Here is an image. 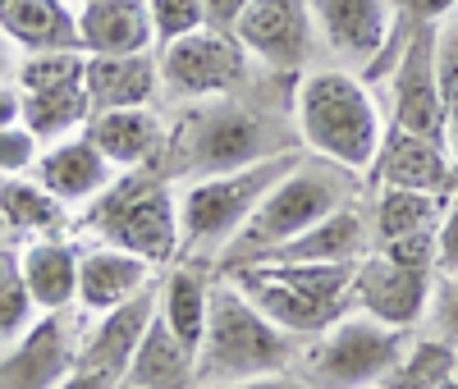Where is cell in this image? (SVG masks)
<instances>
[{"mask_svg":"<svg viewBox=\"0 0 458 389\" xmlns=\"http://www.w3.org/2000/svg\"><path fill=\"white\" fill-rule=\"evenodd\" d=\"M293 83L298 78L289 73L257 69L243 92L174 106L161 170L183 183L216 170H239L280 151H302L293 133Z\"/></svg>","mask_w":458,"mask_h":389,"instance_id":"6da1fadb","label":"cell"},{"mask_svg":"<svg viewBox=\"0 0 458 389\" xmlns=\"http://www.w3.org/2000/svg\"><path fill=\"white\" fill-rule=\"evenodd\" d=\"M293 133L308 156L349 165L367 179L386 138V106L358 69L312 64L293 83Z\"/></svg>","mask_w":458,"mask_h":389,"instance_id":"7a4b0ae2","label":"cell"},{"mask_svg":"<svg viewBox=\"0 0 458 389\" xmlns=\"http://www.w3.org/2000/svg\"><path fill=\"white\" fill-rule=\"evenodd\" d=\"M367 192V179L349 165H335L321 161V156L302 151L298 161L276 179V188L261 198V207L252 211V220L234 233V243L225 248L216 275L225 270H239V266H257V261H271L284 243H293L302 229H312L317 220H326L330 211L358 202Z\"/></svg>","mask_w":458,"mask_h":389,"instance_id":"3957f363","label":"cell"},{"mask_svg":"<svg viewBox=\"0 0 458 389\" xmlns=\"http://www.w3.org/2000/svg\"><path fill=\"white\" fill-rule=\"evenodd\" d=\"M83 243L124 248L157 270L179 261V183L161 165L120 170L88 207L73 216Z\"/></svg>","mask_w":458,"mask_h":389,"instance_id":"277c9868","label":"cell"},{"mask_svg":"<svg viewBox=\"0 0 458 389\" xmlns=\"http://www.w3.org/2000/svg\"><path fill=\"white\" fill-rule=\"evenodd\" d=\"M302 151H280L266 161L239 165V170H216L179 183V261H193L216 270L234 233L252 220L261 198L276 188V179L298 161Z\"/></svg>","mask_w":458,"mask_h":389,"instance_id":"5b68a950","label":"cell"},{"mask_svg":"<svg viewBox=\"0 0 458 389\" xmlns=\"http://www.w3.org/2000/svg\"><path fill=\"white\" fill-rule=\"evenodd\" d=\"M298 348H302L298 334L280 330L229 275H216L211 317H207V330L198 343V385H225V380H248V376H266V371H289L298 362Z\"/></svg>","mask_w":458,"mask_h":389,"instance_id":"8992f818","label":"cell"},{"mask_svg":"<svg viewBox=\"0 0 458 389\" xmlns=\"http://www.w3.org/2000/svg\"><path fill=\"white\" fill-rule=\"evenodd\" d=\"M412 334L417 330H394L362 317V311H344L321 334L302 339L293 371L312 389H376L386 385Z\"/></svg>","mask_w":458,"mask_h":389,"instance_id":"52a82bcc","label":"cell"},{"mask_svg":"<svg viewBox=\"0 0 458 389\" xmlns=\"http://www.w3.org/2000/svg\"><path fill=\"white\" fill-rule=\"evenodd\" d=\"M157 64H161V101L170 110L243 92L257 78V64L239 47V37L229 28H211V23L157 47Z\"/></svg>","mask_w":458,"mask_h":389,"instance_id":"ba28073f","label":"cell"},{"mask_svg":"<svg viewBox=\"0 0 458 389\" xmlns=\"http://www.w3.org/2000/svg\"><path fill=\"white\" fill-rule=\"evenodd\" d=\"M436 28L440 23H417L403 32L394 51V64L380 73L376 97L386 106V124L445 138V97H440V64H436Z\"/></svg>","mask_w":458,"mask_h":389,"instance_id":"9c48e42d","label":"cell"},{"mask_svg":"<svg viewBox=\"0 0 458 389\" xmlns=\"http://www.w3.org/2000/svg\"><path fill=\"white\" fill-rule=\"evenodd\" d=\"M229 32L239 37L248 60L266 73L298 78L326 55L308 0H248V10L234 19Z\"/></svg>","mask_w":458,"mask_h":389,"instance_id":"30bf717a","label":"cell"},{"mask_svg":"<svg viewBox=\"0 0 458 389\" xmlns=\"http://www.w3.org/2000/svg\"><path fill=\"white\" fill-rule=\"evenodd\" d=\"M431 270H412L399 266L386 252H367L353 266V284H349V311L394 326V330H417L427 317V298H431Z\"/></svg>","mask_w":458,"mask_h":389,"instance_id":"8fae6325","label":"cell"},{"mask_svg":"<svg viewBox=\"0 0 458 389\" xmlns=\"http://www.w3.org/2000/svg\"><path fill=\"white\" fill-rule=\"evenodd\" d=\"M308 10L317 19L326 60L358 73H367L399 32L390 0H308Z\"/></svg>","mask_w":458,"mask_h":389,"instance_id":"7c38bea8","label":"cell"},{"mask_svg":"<svg viewBox=\"0 0 458 389\" xmlns=\"http://www.w3.org/2000/svg\"><path fill=\"white\" fill-rule=\"evenodd\" d=\"M367 188H422V192H454L458 161L445 138L408 133L386 124V138L376 147V161L367 170Z\"/></svg>","mask_w":458,"mask_h":389,"instance_id":"4fadbf2b","label":"cell"},{"mask_svg":"<svg viewBox=\"0 0 458 389\" xmlns=\"http://www.w3.org/2000/svg\"><path fill=\"white\" fill-rule=\"evenodd\" d=\"M79 321L73 311L37 317L32 330L0 353V389H55L60 376L79 362Z\"/></svg>","mask_w":458,"mask_h":389,"instance_id":"5bb4252c","label":"cell"},{"mask_svg":"<svg viewBox=\"0 0 458 389\" xmlns=\"http://www.w3.org/2000/svg\"><path fill=\"white\" fill-rule=\"evenodd\" d=\"M97 151L114 170H138V165H161L170 114L161 106H114V110H92L83 129Z\"/></svg>","mask_w":458,"mask_h":389,"instance_id":"9a60e30c","label":"cell"},{"mask_svg":"<svg viewBox=\"0 0 458 389\" xmlns=\"http://www.w3.org/2000/svg\"><path fill=\"white\" fill-rule=\"evenodd\" d=\"M79 257L83 239L79 233H42L19 248V270L32 293V307L51 317V311H79Z\"/></svg>","mask_w":458,"mask_h":389,"instance_id":"2e32d148","label":"cell"},{"mask_svg":"<svg viewBox=\"0 0 458 389\" xmlns=\"http://www.w3.org/2000/svg\"><path fill=\"white\" fill-rule=\"evenodd\" d=\"M157 280H161V270L151 261H142L124 248H110V243H83V257H79V311L83 317H101V311L147 293Z\"/></svg>","mask_w":458,"mask_h":389,"instance_id":"e0dca14e","label":"cell"},{"mask_svg":"<svg viewBox=\"0 0 458 389\" xmlns=\"http://www.w3.org/2000/svg\"><path fill=\"white\" fill-rule=\"evenodd\" d=\"M151 317H157V284L138 298H129V302H120V307L101 311V317H88V326L79 330V362L110 371L120 380L129 371V358L138 353Z\"/></svg>","mask_w":458,"mask_h":389,"instance_id":"ac0fdd59","label":"cell"},{"mask_svg":"<svg viewBox=\"0 0 458 389\" xmlns=\"http://www.w3.org/2000/svg\"><path fill=\"white\" fill-rule=\"evenodd\" d=\"M32 174L42 179L69 211H79V207H88L120 170H114L106 156L97 151V142H92L88 133H73V138L47 142L42 156H37V170H32Z\"/></svg>","mask_w":458,"mask_h":389,"instance_id":"d6986e66","label":"cell"},{"mask_svg":"<svg viewBox=\"0 0 458 389\" xmlns=\"http://www.w3.org/2000/svg\"><path fill=\"white\" fill-rule=\"evenodd\" d=\"M225 275L234 280L280 330H289V334H298V339H312V334H321L330 321L344 317L339 307H326V302H317L312 293H302V289H293L289 280H280L271 266H239V270H225Z\"/></svg>","mask_w":458,"mask_h":389,"instance_id":"ffe728a7","label":"cell"},{"mask_svg":"<svg viewBox=\"0 0 458 389\" xmlns=\"http://www.w3.org/2000/svg\"><path fill=\"white\" fill-rule=\"evenodd\" d=\"M79 47L88 55L157 51L147 0H88V5H79Z\"/></svg>","mask_w":458,"mask_h":389,"instance_id":"44dd1931","label":"cell"},{"mask_svg":"<svg viewBox=\"0 0 458 389\" xmlns=\"http://www.w3.org/2000/svg\"><path fill=\"white\" fill-rule=\"evenodd\" d=\"M83 88L92 97V110L161 106V64H157V51H138V55H88Z\"/></svg>","mask_w":458,"mask_h":389,"instance_id":"7402d4cb","label":"cell"},{"mask_svg":"<svg viewBox=\"0 0 458 389\" xmlns=\"http://www.w3.org/2000/svg\"><path fill=\"white\" fill-rule=\"evenodd\" d=\"M367 198V192H362ZM349 202L330 211L326 220H317L312 229H302L293 243H284L271 261H335V266H353L371 252V224H367V207Z\"/></svg>","mask_w":458,"mask_h":389,"instance_id":"603a6c76","label":"cell"},{"mask_svg":"<svg viewBox=\"0 0 458 389\" xmlns=\"http://www.w3.org/2000/svg\"><path fill=\"white\" fill-rule=\"evenodd\" d=\"M211 289H216V270L207 266H193V261H174L161 270L157 280V311L161 321L193 348L202 343V330H207V317H211Z\"/></svg>","mask_w":458,"mask_h":389,"instance_id":"cb8c5ba5","label":"cell"},{"mask_svg":"<svg viewBox=\"0 0 458 389\" xmlns=\"http://www.w3.org/2000/svg\"><path fill=\"white\" fill-rule=\"evenodd\" d=\"M0 32L19 47V55L69 51L79 47V10L69 0H0Z\"/></svg>","mask_w":458,"mask_h":389,"instance_id":"d4e9b609","label":"cell"},{"mask_svg":"<svg viewBox=\"0 0 458 389\" xmlns=\"http://www.w3.org/2000/svg\"><path fill=\"white\" fill-rule=\"evenodd\" d=\"M138 389H193L198 385V353L188 348L165 321L161 311L151 317L138 353L129 358V371L120 376Z\"/></svg>","mask_w":458,"mask_h":389,"instance_id":"484cf974","label":"cell"},{"mask_svg":"<svg viewBox=\"0 0 458 389\" xmlns=\"http://www.w3.org/2000/svg\"><path fill=\"white\" fill-rule=\"evenodd\" d=\"M449 192H422V188H367V224H371V248H386L403 233L436 229L445 216Z\"/></svg>","mask_w":458,"mask_h":389,"instance_id":"4316f807","label":"cell"},{"mask_svg":"<svg viewBox=\"0 0 458 389\" xmlns=\"http://www.w3.org/2000/svg\"><path fill=\"white\" fill-rule=\"evenodd\" d=\"M0 220L14 239H42V233H69L73 211L37 174H10L0 179Z\"/></svg>","mask_w":458,"mask_h":389,"instance_id":"83f0119b","label":"cell"},{"mask_svg":"<svg viewBox=\"0 0 458 389\" xmlns=\"http://www.w3.org/2000/svg\"><path fill=\"white\" fill-rule=\"evenodd\" d=\"M23 92V88H19ZM92 120V97L83 83H69V88H37V92H23V124L47 142H60V138H73L83 133Z\"/></svg>","mask_w":458,"mask_h":389,"instance_id":"f1b7e54d","label":"cell"},{"mask_svg":"<svg viewBox=\"0 0 458 389\" xmlns=\"http://www.w3.org/2000/svg\"><path fill=\"white\" fill-rule=\"evenodd\" d=\"M454 371H458V348L417 330L394 371L386 376V389H440L445 380H454Z\"/></svg>","mask_w":458,"mask_h":389,"instance_id":"f546056e","label":"cell"},{"mask_svg":"<svg viewBox=\"0 0 458 389\" xmlns=\"http://www.w3.org/2000/svg\"><path fill=\"white\" fill-rule=\"evenodd\" d=\"M42 317V311L32 307V293L23 284V270H19V248H5L0 243V353L14 348L32 321Z\"/></svg>","mask_w":458,"mask_h":389,"instance_id":"4dcf8cb0","label":"cell"},{"mask_svg":"<svg viewBox=\"0 0 458 389\" xmlns=\"http://www.w3.org/2000/svg\"><path fill=\"white\" fill-rule=\"evenodd\" d=\"M83 73H88V51H79V47H69V51H32V55H19L14 83L23 92L69 88V83H83Z\"/></svg>","mask_w":458,"mask_h":389,"instance_id":"1f68e13d","label":"cell"},{"mask_svg":"<svg viewBox=\"0 0 458 389\" xmlns=\"http://www.w3.org/2000/svg\"><path fill=\"white\" fill-rule=\"evenodd\" d=\"M436 64H440V97H445V142L458 161V10L436 28Z\"/></svg>","mask_w":458,"mask_h":389,"instance_id":"d6a6232c","label":"cell"},{"mask_svg":"<svg viewBox=\"0 0 458 389\" xmlns=\"http://www.w3.org/2000/svg\"><path fill=\"white\" fill-rule=\"evenodd\" d=\"M422 334L458 348V275H436L431 280V298H427V317L417 326Z\"/></svg>","mask_w":458,"mask_h":389,"instance_id":"836d02e7","label":"cell"},{"mask_svg":"<svg viewBox=\"0 0 458 389\" xmlns=\"http://www.w3.org/2000/svg\"><path fill=\"white\" fill-rule=\"evenodd\" d=\"M147 10H151V28H157V47L174 42L183 32L207 28L202 0H147Z\"/></svg>","mask_w":458,"mask_h":389,"instance_id":"e575fe53","label":"cell"},{"mask_svg":"<svg viewBox=\"0 0 458 389\" xmlns=\"http://www.w3.org/2000/svg\"><path fill=\"white\" fill-rule=\"evenodd\" d=\"M37 156H42V138H37L28 124L0 129V179L32 174V170H37Z\"/></svg>","mask_w":458,"mask_h":389,"instance_id":"d590c367","label":"cell"},{"mask_svg":"<svg viewBox=\"0 0 458 389\" xmlns=\"http://www.w3.org/2000/svg\"><path fill=\"white\" fill-rule=\"evenodd\" d=\"M376 252L394 257L399 266H412V270H431V275H436V229H422V233H403V239H394V243H386V248H376Z\"/></svg>","mask_w":458,"mask_h":389,"instance_id":"8d00e7d4","label":"cell"},{"mask_svg":"<svg viewBox=\"0 0 458 389\" xmlns=\"http://www.w3.org/2000/svg\"><path fill=\"white\" fill-rule=\"evenodd\" d=\"M436 275H458V188L449 192L445 216L436 224Z\"/></svg>","mask_w":458,"mask_h":389,"instance_id":"74e56055","label":"cell"},{"mask_svg":"<svg viewBox=\"0 0 458 389\" xmlns=\"http://www.w3.org/2000/svg\"><path fill=\"white\" fill-rule=\"evenodd\" d=\"M390 5L399 23L417 28V23H445L458 10V0H390Z\"/></svg>","mask_w":458,"mask_h":389,"instance_id":"f35d334b","label":"cell"},{"mask_svg":"<svg viewBox=\"0 0 458 389\" xmlns=\"http://www.w3.org/2000/svg\"><path fill=\"white\" fill-rule=\"evenodd\" d=\"M198 389H312L293 367L289 371H266V376H248V380H225V385H198Z\"/></svg>","mask_w":458,"mask_h":389,"instance_id":"ab89813d","label":"cell"},{"mask_svg":"<svg viewBox=\"0 0 458 389\" xmlns=\"http://www.w3.org/2000/svg\"><path fill=\"white\" fill-rule=\"evenodd\" d=\"M55 389H114V376L110 371H97V367H83V362H73Z\"/></svg>","mask_w":458,"mask_h":389,"instance_id":"60d3db41","label":"cell"},{"mask_svg":"<svg viewBox=\"0 0 458 389\" xmlns=\"http://www.w3.org/2000/svg\"><path fill=\"white\" fill-rule=\"evenodd\" d=\"M248 10V0H202V14L211 28H234V19Z\"/></svg>","mask_w":458,"mask_h":389,"instance_id":"b9f144b4","label":"cell"},{"mask_svg":"<svg viewBox=\"0 0 458 389\" xmlns=\"http://www.w3.org/2000/svg\"><path fill=\"white\" fill-rule=\"evenodd\" d=\"M23 124V92L19 83H0V129Z\"/></svg>","mask_w":458,"mask_h":389,"instance_id":"7bdbcfd3","label":"cell"},{"mask_svg":"<svg viewBox=\"0 0 458 389\" xmlns=\"http://www.w3.org/2000/svg\"><path fill=\"white\" fill-rule=\"evenodd\" d=\"M14 73H19V47L0 32V83H14Z\"/></svg>","mask_w":458,"mask_h":389,"instance_id":"ee69618b","label":"cell"},{"mask_svg":"<svg viewBox=\"0 0 458 389\" xmlns=\"http://www.w3.org/2000/svg\"><path fill=\"white\" fill-rule=\"evenodd\" d=\"M114 389H138V385H129V380H114Z\"/></svg>","mask_w":458,"mask_h":389,"instance_id":"f6af8a7d","label":"cell"},{"mask_svg":"<svg viewBox=\"0 0 458 389\" xmlns=\"http://www.w3.org/2000/svg\"><path fill=\"white\" fill-rule=\"evenodd\" d=\"M5 239H10V233H5V220H0V243H5Z\"/></svg>","mask_w":458,"mask_h":389,"instance_id":"bcb514c9","label":"cell"},{"mask_svg":"<svg viewBox=\"0 0 458 389\" xmlns=\"http://www.w3.org/2000/svg\"><path fill=\"white\" fill-rule=\"evenodd\" d=\"M440 389H458V380H445V385H440Z\"/></svg>","mask_w":458,"mask_h":389,"instance_id":"7dc6e473","label":"cell"},{"mask_svg":"<svg viewBox=\"0 0 458 389\" xmlns=\"http://www.w3.org/2000/svg\"><path fill=\"white\" fill-rule=\"evenodd\" d=\"M69 5H73V10H79V5H88V0H69Z\"/></svg>","mask_w":458,"mask_h":389,"instance_id":"c3c4849f","label":"cell"},{"mask_svg":"<svg viewBox=\"0 0 458 389\" xmlns=\"http://www.w3.org/2000/svg\"><path fill=\"white\" fill-rule=\"evenodd\" d=\"M376 389H386V385H376Z\"/></svg>","mask_w":458,"mask_h":389,"instance_id":"681fc988","label":"cell"},{"mask_svg":"<svg viewBox=\"0 0 458 389\" xmlns=\"http://www.w3.org/2000/svg\"><path fill=\"white\" fill-rule=\"evenodd\" d=\"M454 380H458V371H454Z\"/></svg>","mask_w":458,"mask_h":389,"instance_id":"f907efd6","label":"cell"}]
</instances>
